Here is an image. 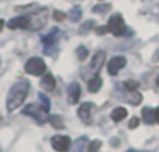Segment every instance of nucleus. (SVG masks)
I'll return each instance as SVG.
<instances>
[{
  "label": "nucleus",
  "instance_id": "nucleus-1",
  "mask_svg": "<svg viewBox=\"0 0 159 152\" xmlns=\"http://www.w3.org/2000/svg\"><path fill=\"white\" fill-rule=\"evenodd\" d=\"M29 94V82L26 80H19L16 82L14 86L11 87L9 91V96H7V110L9 111H14L24 103L26 96Z\"/></svg>",
  "mask_w": 159,
  "mask_h": 152
},
{
  "label": "nucleus",
  "instance_id": "nucleus-2",
  "mask_svg": "<svg viewBox=\"0 0 159 152\" xmlns=\"http://www.w3.org/2000/svg\"><path fill=\"white\" fill-rule=\"evenodd\" d=\"M24 114L26 116H31L34 118L38 123H45V121H48V111L45 110L43 106H39V104H28V106L24 108Z\"/></svg>",
  "mask_w": 159,
  "mask_h": 152
},
{
  "label": "nucleus",
  "instance_id": "nucleus-3",
  "mask_svg": "<svg viewBox=\"0 0 159 152\" xmlns=\"http://www.w3.org/2000/svg\"><path fill=\"white\" fill-rule=\"evenodd\" d=\"M26 72L29 74V75H41V74H46V65L45 62H43L41 58H38V56H33V58H29L28 62H26Z\"/></svg>",
  "mask_w": 159,
  "mask_h": 152
},
{
  "label": "nucleus",
  "instance_id": "nucleus-4",
  "mask_svg": "<svg viewBox=\"0 0 159 152\" xmlns=\"http://www.w3.org/2000/svg\"><path fill=\"white\" fill-rule=\"evenodd\" d=\"M108 31H110L111 34H115V36L125 34L127 28H125L123 17H121L120 14H116V16H113V17H110V21H108Z\"/></svg>",
  "mask_w": 159,
  "mask_h": 152
},
{
  "label": "nucleus",
  "instance_id": "nucleus-5",
  "mask_svg": "<svg viewBox=\"0 0 159 152\" xmlns=\"http://www.w3.org/2000/svg\"><path fill=\"white\" fill-rule=\"evenodd\" d=\"M52 145L58 152H67L70 149V145H72V142H70V138L67 135H55L52 138Z\"/></svg>",
  "mask_w": 159,
  "mask_h": 152
},
{
  "label": "nucleus",
  "instance_id": "nucleus-6",
  "mask_svg": "<svg viewBox=\"0 0 159 152\" xmlns=\"http://www.w3.org/2000/svg\"><path fill=\"white\" fill-rule=\"evenodd\" d=\"M125 63H127L125 56H113V58L110 60V63H108V72H110L111 75H116V74L125 67Z\"/></svg>",
  "mask_w": 159,
  "mask_h": 152
},
{
  "label": "nucleus",
  "instance_id": "nucleus-7",
  "mask_svg": "<svg viewBox=\"0 0 159 152\" xmlns=\"http://www.w3.org/2000/svg\"><path fill=\"white\" fill-rule=\"evenodd\" d=\"M7 26L11 29H26L29 28V17L28 16H21V17H14L7 22Z\"/></svg>",
  "mask_w": 159,
  "mask_h": 152
},
{
  "label": "nucleus",
  "instance_id": "nucleus-8",
  "mask_svg": "<svg viewBox=\"0 0 159 152\" xmlns=\"http://www.w3.org/2000/svg\"><path fill=\"white\" fill-rule=\"evenodd\" d=\"M80 97V86L77 82H72L69 86V103L70 104H75Z\"/></svg>",
  "mask_w": 159,
  "mask_h": 152
},
{
  "label": "nucleus",
  "instance_id": "nucleus-9",
  "mask_svg": "<svg viewBox=\"0 0 159 152\" xmlns=\"http://www.w3.org/2000/svg\"><path fill=\"white\" fill-rule=\"evenodd\" d=\"M91 111H93V104H91V103L80 104V108H79V118L84 121V123H89V121H91Z\"/></svg>",
  "mask_w": 159,
  "mask_h": 152
},
{
  "label": "nucleus",
  "instance_id": "nucleus-10",
  "mask_svg": "<svg viewBox=\"0 0 159 152\" xmlns=\"http://www.w3.org/2000/svg\"><path fill=\"white\" fill-rule=\"evenodd\" d=\"M41 87L45 91H53L55 89V77L52 75L50 72H46V74H43V79H41Z\"/></svg>",
  "mask_w": 159,
  "mask_h": 152
},
{
  "label": "nucleus",
  "instance_id": "nucleus-11",
  "mask_svg": "<svg viewBox=\"0 0 159 152\" xmlns=\"http://www.w3.org/2000/svg\"><path fill=\"white\" fill-rule=\"evenodd\" d=\"M104 63V51H96L93 56V60H91V69L94 70V72H98V70L103 67Z\"/></svg>",
  "mask_w": 159,
  "mask_h": 152
},
{
  "label": "nucleus",
  "instance_id": "nucleus-12",
  "mask_svg": "<svg viewBox=\"0 0 159 152\" xmlns=\"http://www.w3.org/2000/svg\"><path fill=\"white\" fill-rule=\"evenodd\" d=\"M101 86H103V79L99 75H94L87 84V89H89V92H98L101 89Z\"/></svg>",
  "mask_w": 159,
  "mask_h": 152
},
{
  "label": "nucleus",
  "instance_id": "nucleus-13",
  "mask_svg": "<svg viewBox=\"0 0 159 152\" xmlns=\"http://www.w3.org/2000/svg\"><path fill=\"white\" fill-rule=\"evenodd\" d=\"M127 118V110L125 108H115L113 111H111V120L113 121H121V120H125Z\"/></svg>",
  "mask_w": 159,
  "mask_h": 152
},
{
  "label": "nucleus",
  "instance_id": "nucleus-14",
  "mask_svg": "<svg viewBox=\"0 0 159 152\" xmlns=\"http://www.w3.org/2000/svg\"><path fill=\"white\" fill-rule=\"evenodd\" d=\"M57 36H58V29H53L52 33H50L48 36H43V43H45V48H46V51H48V48L52 45H55V39H57Z\"/></svg>",
  "mask_w": 159,
  "mask_h": 152
},
{
  "label": "nucleus",
  "instance_id": "nucleus-15",
  "mask_svg": "<svg viewBox=\"0 0 159 152\" xmlns=\"http://www.w3.org/2000/svg\"><path fill=\"white\" fill-rule=\"evenodd\" d=\"M142 120H144L145 123H154L156 121L154 110H151V108H144V111H142Z\"/></svg>",
  "mask_w": 159,
  "mask_h": 152
},
{
  "label": "nucleus",
  "instance_id": "nucleus-16",
  "mask_svg": "<svg viewBox=\"0 0 159 152\" xmlns=\"http://www.w3.org/2000/svg\"><path fill=\"white\" fill-rule=\"evenodd\" d=\"M48 121H50V123H52L55 128H63V120H62L60 116H50Z\"/></svg>",
  "mask_w": 159,
  "mask_h": 152
},
{
  "label": "nucleus",
  "instance_id": "nucleus-17",
  "mask_svg": "<svg viewBox=\"0 0 159 152\" xmlns=\"http://www.w3.org/2000/svg\"><path fill=\"white\" fill-rule=\"evenodd\" d=\"M142 99V96L139 92H135V91H130V94H128V101H130L132 104H139Z\"/></svg>",
  "mask_w": 159,
  "mask_h": 152
},
{
  "label": "nucleus",
  "instance_id": "nucleus-18",
  "mask_svg": "<svg viewBox=\"0 0 159 152\" xmlns=\"http://www.w3.org/2000/svg\"><path fill=\"white\" fill-rule=\"evenodd\" d=\"M99 147H101V142L99 140H93L89 144V147H87V152H98Z\"/></svg>",
  "mask_w": 159,
  "mask_h": 152
},
{
  "label": "nucleus",
  "instance_id": "nucleus-19",
  "mask_svg": "<svg viewBox=\"0 0 159 152\" xmlns=\"http://www.w3.org/2000/svg\"><path fill=\"white\" fill-rule=\"evenodd\" d=\"M39 99H41V104H43V108H45V110L46 111H50V101H48V97H46L45 96V94H41V92H39Z\"/></svg>",
  "mask_w": 159,
  "mask_h": 152
},
{
  "label": "nucleus",
  "instance_id": "nucleus-20",
  "mask_svg": "<svg viewBox=\"0 0 159 152\" xmlns=\"http://www.w3.org/2000/svg\"><path fill=\"white\" fill-rule=\"evenodd\" d=\"M123 86L127 87L128 91H135V89H137V86H139V84L135 82V80H127V82H125Z\"/></svg>",
  "mask_w": 159,
  "mask_h": 152
},
{
  "label": "nucleus",
  "instance_id": "nucleus-21",
  "mask_svg": "<svg viewBox=\"0 0 159 152\" xmlns=\"http://www.w3.org/2000/svg\"><path fill=\"white\" fill-rule=\"evenodd\" d=\"M77 55H79V60H84V58H86V55H87L86 48H82V46H80V48L77 50Z\"/></svg>",
  "mask_w": 159,
  "mask_h": 152
},
{
  "label": "nucleus",
  "instance_id": "nucleus-22",
  "mask_svg": "<svg viewBox=\"0 0 159 152\" xmlns=\"http://www.w3.org/2000/svg\"><path fill=\"white\" fill-rule=\"evenodd\" d=\"M53 17H55L57 21H63V19H65V14H63V12H58V11H57L55 14H53Z\"/></svg>",
  "mask_w": 159,
  "mask_h": 152
},
{
  "label": "nucleus",
  "instance_id": "nucleus-23",
  "mask_svg": "<svg viewBox=\"0 0 159 152\" xmlns=\"http://www.w3.org/2000/svg\"><path fill=\"white\" fill-rule=\"evenodd\" d=\"M137 125H139V118H132L130 120V123H128V127L134 130V128H137Z\"/></svg>",
  "mask_w": 159,
  "mask_h": 152
},
{
  "label": "nucleus",
  "instance_id": "nucleus-24",
  "mask_svg": "<svg viewBox=\"0 0 159 152\" xmlns=\"http://www.w3.org/2000/svg\"><path fill=\"white\" fill-rule=\"evenodd\" d=\"M70 16H72V21H77V19H79V16H80V11H79V9H74Z\"/></svg>",
  "mask_w": 159,
  "mask_h": 152
},
{
  "label": "nucleus",
  "instance_id": "nucleus-25",
  "mask_svg": "<svg viewBox=\"0 0 159 152\" xmlns=\"http://www.w3.org/2000/svg\"><path fill=\"white\" fill-rule=\"evenodd\" d=\"M108 9H110V7H108V5H104V7H96V9H94V12H101V11H108Z\"/></svg>",
  "mask_w": 159,
  "mask_h": 152
},
{
  "label": "nucleus",
  "instance_id": "nucleus-26",
  "mask_svg": "<svg viewBox=\"0 0 159 152\" xmlns=\"http://www.w3.org/2000/svg\"><path fill=\"white\" fill-rule=\"evenodd\" d=\"M154 114H156V121L159 123V108H156V110H154Z\"/></svg>",
  "mask_w": 159,
  "mask_h": 152
},
{
  "label": "nucleus",
  "instance_id": "nucleus-27",
  "mask_svg": "<svg viewBox=\"0 0 159 152\" xmlns=\"http://www.w3.org/2000/svg\"><path fill=\"white\" fill-rule=\"evenodd\" d=\"M2 28H4V21L0 19V31H2Z\"/></svg>",
  "mask_w": 159,
  "mask_h": 152
},
{
  "label": "nucleus",
  "instance_id": "nucleus-28",
  "mask_svg": "<svg viewBox=\"0 0 159 152\" xmlns=\"http://www.w3.org/2000/svg\"><path fill=\"white\" fill-rule=\"evenodd\" d=\"M156 84H157V87H159V75H157V79H156Z\"/></svg>",
  "mask_w": 159,
  "mask_h": 152
},
{
  "label": "nucleus",
  "instance_id": "nucleus-29",
  "mask_svg": "<svg viewBox=\"0 0 159 152\" xmlns=\"http://www.w3.org/2000/svg\"><path fill=\"white\" fill-rule=\"evenodd\" d=\"M128 152H135V150H128Z\"/></svg>",
  "mask_w": 159,
  "mask_h": 152
}]
</instances>
